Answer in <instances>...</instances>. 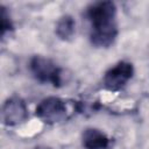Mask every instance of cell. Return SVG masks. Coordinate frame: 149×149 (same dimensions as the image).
Here are the masks:
<instances>
[{
    "instance_id": "obj_2",
    "label": "cell",
    "mask_w": 149,
    "mask_h": 149,
    "mask_svg": "<svg viewBox=\"0 0 149 149\" xmlns=\"http://www.w3.org/2000/svg\"><path fill=\"white\" fill-rule=\"evenodd\" d=\"M29 69L33 76L41 83H50L54 86L62 84V70L50 58L34 56L29 62Z\"/></svg>"
},
{
    "instance_id": "obj_1",
    "label": "cell",
    "mask_w": 149,
    "mask_h": 149,
    "mask_svg": "<svg viewBox=\"0 0 149 149\" xmlns=\"http://www.w3.org/2000/svg\"><path fill=\"white\" fill-rule=\"evenodd\" d=\"M86 15L91 24V43L98 48L111 47L118 35V26L115 22L116 7L114 2H94L87 8Z\"/></svg>"
},
{
    "instance_id": "obj_7",
    "label": "cell",
    "mask_w": 149,
    "mask_h": 149,
    "mask_svg": "<svg viewBox=\"0 0 149 149\" xmlns=\"http://www.w3.org/2000/svg\"><path fill=\"white\" fill-rule=\"evenodd\" d=\"M74 31H76L74 19L68 14L61 16L56 23V29H55L56 35L63 41H69L74 35Z\"/></svg>"
},
{
    "instance_id": "obj_6",
    "label": "cell",
    "mask_w": 149,
    "mask_h": 149,
    "mask_svg": "<svg viewBox=\"0 0 149 149\" xmlns=\"http://www.w3.org/2000/svg\"><path fill=\"white\" fill-rule=\"evenodd\" d=\"M81 143L85 149H107L109 139L97 128H86L81 135Z\"/></svg>"
},
{
    "instance_id": "obj_5",
    "label": "cell",
    "mask_w": 149,
    "mask_h": 149,
    "mask_svg": "<svg viewBox=\"0 0 149 149\" xmlns=\"http://www.w3.org/2000/svg\"><path fill=\"white\" fill-rule=\"evenodd\" d=\"M28 108L20 97H10L2 105V121L7 126H16L26 121Z\"/></svg>"
},
{
    "instance_id": "obj_9",
    "label": "cell",
    "mask_w": 149,
    "mask_h": 149,
    "mask_svg": "<svg viewBox=\"0 0 149 149\" xmlns=\"http://www.w3.org/2000/svg\"><path fill=\"white\" fill-rule=\"evenodd\" d=\"M34 149H51V148H49L47 146H36Z\"/></svg>"
},
{
    "instance_id": "obj_8",
    "label": "cell",
    "mask_w": 149,
    "mask_h": 149,
    "mask_svg": "<svg viewBox=\"0 0 149 149\" xmlns=\"http://www.w3.org/2000/svg\"><path fill=\"white\" fill-rule=\"evenodd\" d=\"M0 9H1V13H0V30H1V36L3 37L7 31H10L13 29V23H12V20H10V16H9V13L7 12V9L3 6H1Z\"/></svg>"
},
{
    "instance_id": "obj_3",
    "label": "cell",
    "mask_w": 149,
    "mask_h": 149,
    "mask_svg": "<svg viewBox=\"0 0 149 149\" xmlns=\"http://www.w3.org/2000/svg\"><path fill=\"white\" fill-rule=\"evenodd\" d=\"M36 116L47 123H56L66 118V105L57 97H48L37 105Z\"/></svg>"
},
{
    "instance_id": "obj_4",
    "label": "cell",
    "mask_w": 149,
    "mask_h": 149,
    "mask_svg": "<svg viewBox=\"0 0 149 149\" xmlns=\"http://www.w3.org/2000/svg\"><path fill=\"white\" fill-rule=\"evenodd\" d=\"M133 74V64L126 61H121L106 71L104 76V85L109 91H118L128 83Z\"/></svg>"
}]
</instances>
